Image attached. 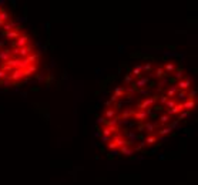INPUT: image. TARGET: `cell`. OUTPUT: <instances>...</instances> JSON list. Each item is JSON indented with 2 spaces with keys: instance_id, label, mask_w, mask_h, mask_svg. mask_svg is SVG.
Listing matches in <instances>:
<instances>
[{
  "instance_id": "1",
  "label": "cell",
  "mask_w": 198,
  "mask_h": 185,
  "mask_svg": "<svg viewBox=\"0 0 198 185\" xmlns=\"http://www.w3.org/2000/svg\"><path fill=\"white\" fill-rule=\"evenodd\" d=\"M12 54H13V56H19V57H21V58H26L27 56L33 54V46L27 44L26 47H21V49H13V50H12Z\"/></svg>"
},
{
  "instance_id": "2",
  "label": "cell",
  "mask_w": 198,
  "mask_h": 185,
  "mask_svg": "<svg viewBox=\"0 0 198 185\" xmlns=\"http://www.w3.org/2000/svg\"><path fill=\"white\" fill-rule=\"evenodd\" d=\"M150 116V111L147 110H137V111H134L132 113V118L135 120V121H138V122H144Z\"/></svg>"
},
{
  "instance_id": "3",
  "label": "cell",
  "mask_w": 198,
  "mask_h": 185,
  "mask_svg": "<svg viewBox=\"0 0 198 185\" xmlns=\"http://www.w3.org/2000/svg\"><path fill=\"white\" fill-rule=\"evenodd\" d=\"M29 36L27 34H20V37L17 39L16 41H13V47L14 49H21V47H26L29 44Z\"/></svg>"
},
{
  "instance_id": "4",
  "label": "cell",
  "mask_w": 198,
  "mask_h": 185,
  "mask_svg": "<svg viewBox=\"0 0 198 185\" xmlns=\"http://www.w3.org/2000/svg\"><path fill=\"white\" fill-rule=\"evenodd\" d=\"M157 98H158V96H152V97L146 98L141 104H138V110H146V108H148L150 105H152V104L157 101Z\"/></svg>"
},
{
  "instance_id": "5",
  "label": "cell",
  "mask_w": 198,
  "mask_h": 185,
  "mask_svg": "<svg viewBox=\"0 0 198 185\" xmlns=\"http://www.w3.org/2000/svg\"><path fill=\"white\" fill-rule=\"evenodd\" d=\"M158 127H160V124H158V122H151V121H147V122H144V124H143V128H144L147 133H150V135L152 134L155 130H158Z\"/></svg>"
},
{
  "instance_id": "6",
  "label": "cell",
  "mask_w": 198,
  "mask_h": 185,
  "mask_svg": "<svg viewBox=\"0 0 198 185\" xmlns=\"http://www.w3.org/2000/svg\"><path fill=\"white\" fill-rule=\"evenodd\" d=\"M147 84H150V78L148 77H141V78H138V80H135L132 85L135 87V88H146Z\"/></svg>"
},
{
  "instance_id": "7",
  "label": "cell",
  "mask_w": 198,
  "mask_h": 185,
  "mask_svg": "<svg viewBox=\"0 0 198 185\" xmlns=\"http://www.w3.org/2000/svg\"><path fill=\"white\" fill-rule=\"evenodd\" d=\"M184 111V107H182V102H177L171 110H168V113H167V116H177V114H180V113H182Z\"/></svg>"
},
{
  "instance_id": "8",
  "label": "cell",
  "mask_w": 198,
  "mask_h": 185,
  "mask_svg": "<svg viewBox=\"0 0 198 185\" xmlns=\"http://www.w3.org/2000/svg\"><path fill=\"white\" fill-rule=\"evenodd\" d=\"M10 77V80L13 81V83H16V81H20L24 76H23V70H13L12 71V74L9 76Z\"/></svg>"
},
{
  "instance_id": "9",
  "label": "cell",
  "mask_w": 198,
  "mask_h": 185,
  "mask_svg": "<svg viewBox=\"0 0 198 185\" xmlns=\"http://www.w3.org/2000/svg\"><path fill=\"white\" fill-rule=\"evenodd\" d=\"M37 68H39L37 64H30L27 68L23 70V76H24V77H30V76H33L34 73H37Z\"/></svg>"
},
{
  "instance_id": "10",
  "label": "cell",
  "mask_w": 198,
  "mask_h": 185,
  "mask_svg": "<svg viewBox=\"0 0 198 185\" xmlns=\"http://www.w3.org/2000/svg\"><path fill=\"white\" fill-rule=\"evenodd\" d=\"M39 56H40V53H37V54H30V56H27L26 58H23V61H24L27 66H30V64H37Z\"/></svg>"
},
{
  "instance_id": "11",
  "label": "cell",
  "mask_w": 198,
  "mask_h": 185,
  "mask_svg": "<svg viewBox=\"0 0 198 185\" xmlns=\"http://www.w3.org/2000/svg\"><path fill=\"white\" fill-rule=\"evenodd\" d=\"M13 57V54H12V50H7V49H4V50H0V61H3V63H6L7 60H10Z\"/></svg>"
},
{
  "instance_id": "12",
  "label": "cell",
  "mask_w": 198,
  "mask_h": 185,
  "mask_svg": "<svg viewBox=\"0 0 198 185\" xmlns=\"http://www.w3.org/2000/svg\"><path fill=\"white\" fill-rule=\"evenodd\" d=\"M177 87H178L181 91H185L187 88H190V87H191V80H190V78H181V80L178 81Z\"/></svg>"
},
{
  "instance_id": "13",
  "label": "cell",
  "mask_w": 198,
  "mask_h": 185,
  "mask_svg": "<svg viewBox=\"0 0 198 185\" xmlns=\"http://www.w3.org/2000/svg\"><path fill=\"white\" fill-rule=\"evenodd\" d=\"M126 94H127V88H126V87H117L116 90H114V96H116L118 100H120L121 97H124ZM127 97H130V96L127 94ZM130 98H131V97H130Z\"/></svg>"
},
{
  "instance_id": "14",
  "label": "cell",
  "mask_w": 198,
  "mask_h": 185,
  "mask_svg": "<svg viewBox=\"0 0 198 185\" xmlns=\"http://www.w3.org/2000/svg\"><path fill=\"white\" fill-rule=\"evenodd\" d=\"M16 21L14 20H9L7 23H4V26H3V30H4V33H7V32H12V30H14L16 29Z\"/></svg>"
},
{
  "instance_id": "15",
  "label": "cell",
  "mask_w": 198,
  "mask_h": 185,
  "mask_svg": "<svg viewBox=\"0 0 198 185\" xmlns=\"http://www.w3.org/2000/svg\"><path fill=\"white\" fill-rule=\"evenodd\" d=\"M3 34L7 37V39H12V40H17L19 37H20V32H17V30H12V32H7V33H4L3 32Z\"/></svg>"
},
{
  "instance_id": "16",
  "label": "cell",
  "mask_w": 198,
  "mask_h": 185,
  "mask_svg": "<svg viewBox=\"0 0 198 185\" xmlns=\"http://www.w3.org/2000/svg\"><path fill=\"white\" fill-rule=\"evenodd\" d=\"M10 20V16H9V13L6 12V10H3V9H0V23H7Z\"/></svg>"
},
{
  "instance_id": "17",
  "label": "cell",
  "mask_w": 198,
  "mask_h": 185,
  "mask_svg": "<svg viewBox=\"0 0 198 185\" xmlns=\"http://www.w3.org/2000/svg\"><path fill=\"white\" fill-rule=\"evenodd\" d=\"M120 151H121L123 155H131V154H134L135 148H134V147H128V145H126V147H121Z\"/></svg>"
},
{
  "instance_id": "18",
  "label": "cell",
  "mask_w": 198,
  "mask_h": 185,
  "mask_svg": "<svg viewBox=\"0 0 198 185\" xmlns=\"http://www.w3.org/2000/svg\"><path fill=\"white\" fill-rule=\"evenodd\" d=\"M141 68H143V66H140V64H137L135 67L132 68V73H131V76H132V77H134V78H135V77H138V78H141V71H143Z\"/></svg>"
},
{
  "instance_id": "19",
  "label": "cell",
  "mask_w": 198,
  "mask_h": 185,
  "mask_svg": "<svg viewBox=\"0 0 198 185\" xmlns=\"http://www.w3.org/2000/svg\"><path fill=\"white\" fill-rule=\"evenodd\" d=\"M143 141H144V144H146V145H152V144H155L158 140H157V137H155L154 134H151V135H148L146 140H143Z\"/></svg>"
},
{
  "instance_id": "20",
  "label": "cell",
  "mask_w": 198,
  "mask_h": 185,
  "mask_svg": "<svg viewBox=\"0 0 198 185\" xmlns=\"http://www.w3.org/2000/svg\"><path fill=\"white\" fill-rule=\"evenodd\" d=\"M177 91H178V87H177V85H172L171 88H168V90H167V93H165V97H167V98H170V97L175 96V94H177Z\"/></svg>"
},
{
  "instance_id": "21",
  "label": "cell",
  "mask_w": 198,
  "mask_h": 185,
  "mask_svg": "<svg viewBox=\"0 0 198 185\" xmlns=\"http://www.w3.org/2000/svg\"><path fill=\"white\" fill-rule=\"evenodd\" d=\"M117 116V111L114 108H107L106 110V118L107 120H113V118H116Z\"/></svg>"
},
{
  "instance_id": "22",
  "label": "cell",
  "mask_w": 198,
  "mask_h": 185,
  "mask_svg": "<svg viewBox=\"0 0 198 185\" xmlns=\"http://www.w3.org/2000/svg\"><path fill=\"white\" fill-rule=\"evenodd\" d=\"M182 107H184V110H194L195 108V100L192 101H185V102H182Z\"/></svg>"
},
{
  "instance_id": "23",
  "label": "cell",
  "mask_w": 198,
  "mask_h": 185,
  "mask_svg": "<svg viewBox=\"0 0 198 185\" xmlns=\"http://www.w3.org/2000/svg\"><path fill=\"white\" fill-rule=\"evenodd\" d=\"M132 113H134V111H132L131 108H127V110L121 114V118H123V120H128L130 117H132Z\"/></svg>"
},
{
  "instance_id": "24",
  "label": "cell",
  "mask_w": 198,
  "mask_h": 185,
  "mask_svg": "<svg viewBox=\"0 0 198 185\" xmlns=\"http://www.w3.org/2000/svg\"><path fill=\"white\" fill-rule=\"evenodd\" d=\"M171 131H172V128H171V127H164V128H160L157 133H158L160 135H167V134H170Z\"/></svg>"
},
{
  "instance_id": "25",
  "label": "cell",
  "mask_w": 198,
  "mask_h": 185,
  "mask_svg": "<svg viewBox=\"0 0 198 185\" xmlns=\"http://www.w3.org/2000/svg\"><path fill=\"white\" fill-rule=\"evenodd\" d=\"M155 77H157V78H164L165 77L164 70H163V68H157V70H155Z\"/></svg>"
},
{
  "instance_id": "26",
  "label": "cell",
  "mask_w": 198,
  "mask_h": 185,
  "mask_svg": "<svg viewBox=\"0 0 198 185\" xmlns=\"http://www.w3.org/2000/svg\"><path fill=\"white\" fill-rule=\"evenodd\" d=\"M168 121H170V116L164 114V116H161V117H160V122H158V124H160V125H164V124H167Z\"/></svg>"
},
{
  "instance_id": "27",
  "label": "cell",
  "mask_w": 198,
  "mask_h": 185,
  "mask_svg": "<svg viewBox=\"0 0 198 185\" xmlns=\"http://www.w3.org/2000/svg\"><path fill=\"white\" fill-rule=\"evenodd\" d=\"M175 104H177V101H175V100H171V98H168V100H167V102H165V105H167V108H168V110H171V108H172Z\"/></svg>"
},
{
  "instance_id": "28",
  "label": "cell",
  "mask_w": 198,
  "mask_h": 185,
  "mask_svg": "<svg viewBox=\"0 0 198 185\" xmlns=\"http://www.w3.org/2000/svg\"><path fill=\"white\" fill-rule=\"evenodd\" d=\"M1 84L4 87H10V85H13V81L10 80V77H6L4 80H1Z\"/></svg>"
},
{
  "instance_id": "29",
  "label": "cell",
  "mask_w": 198,
  "mask_h": 185,
  "mask_svg": "<svg viewBox=\"0 0 198 185\" xmlns=\"http://www.w3.org/2000/svg\"><path fill=\"white\" fill-rule=\"evenodd\" d=\"M174 70H175V64H174V63H167V64H165V71H170V73H171V71H174Z\"/></svg>"
},
{
  "instance_id": "30",
  "label": "cell",
  "mask_w": 198,
  "mask_h": 185,
  "mask_svg": "<svg viewBox=\"0 0 198 185\" xmlns=\"http://www.w3.org/2000/svg\"><path fill=\"white\" fill-rule=\"evenodd\" d=\"M175 96H177V98H178V100H184V98L187 97V93L180 90V91H177V94H175Z\"/></svg>"
},
{
  "instance_id": "31",
  "label": "cell",
  "mask_w": 198,
  "mask_h": 185,
  "mask_svg": "<svg viewBox=\"0 0 198 185\" xmlns=\"http://www.w3.org/2000/svg\"><path fill=\"white\" fill-rule=\"evenodd\" d=\"M132 78H134V77H132L131 74H127L126 78H124V83H126V84H132Z\"/></svg>"
},
{
  "instance_id": "32",
  "label": "cell",
  "mask_w": 198,
  "mask_h": 185,
  "mask_svg": "<svg viewBox=\"0 0 198 185\" xmlns=\"http://www.w3.org/2000/svg\"><path fill=\"white\" fill-rule=\"evenodd\" d=\"M182 73H184L182 67H178V68H177V74H175V77H177L178 80H181V78H182Z\"/></svg>"
},
{
  "instance_id": "33",
  "label": "cell",
  "mask_w": 198,
  "mask_h": 185,
  "mask_svg": "<svg viewBox=\"0 0 198 185\" xmlns=\"http://www.w3.org/2000/svg\"><path fill=\"white\" fill-rule=\"evenodd\" d=\"M143 71H147V73H150L151 70H152V66H151V63H147L146 66H143V68H141Z\"/></svg>"
},
{
  "instance_id": "34",
  "label": "cell",
  "mask_w": 198,
  "mask_h": 185,
  "mask_svg": "<svg viewBox=\"0 0 198 185\" xmlns=\"http://www.w3.org/2000/svg\"><path fill=\"white\" fill-rule=\"evenodd\" d=\"M195 94H197V91H195V90L190 91V94H188V100H190V101H192L194 98H195Z\"/></svg>"
},
{
  "instance_id": "35",
  "label": "cell",
  "mask_w": 198,
  "mask_h": 185,
  "mask_svg": "<svg viewBox=\"0 0 198 185\" xmlns=\"http://www.w3.org/2000/svg\"><path fill=\"white\" fill-rule=\"evenodd\" d=\"M107 147H108V150H116V148H117L116 142H114L113 140H111V142H108V144H107Z\"/></svg>"
},
{
  "instance_id": "36",
  "label": "cell",
  "mask_w": 198,
  "mask_h": 185,
  "mask_svg": "<svg viewBox=\"0 0 198 185\" xmlns=\"http://www.w3.org/2000/svg\"><path fill=\"white\" fill-rule=\"evenodd\" d=\"M152 110H154V111H163V110H164V107H163V105H154V107H152Z\"/></svg>"
},
{
  "instance_id": "37",
  "label": "cell",
  "mask_w": 198,
  "mask_h": 185,
  "mask_svg": "<svg viewBox=\"0 0 198 185\" xmlns=\"http://www.w3.org/2000/svg\"><path fill=\"white\" fill-rule=\"evenodd\" d=\"M6 77H9V74H6L4 71H1V70H0V81H1V80H4Z\"/></svg>"
},
{
  "instance_id": "38",
  "label": "cell",
  "mask_w": 198,
  "mask_h": 185,
  "mask_svg": "<svg viewBox=\"0 0 198 185\" xmlns=\"http://www.w3.org/2000/svg\"><path fill=\"white\" fill-rule=\"evenodd\" d=\"M111 140H113L111 137H104V135H101V141H103V142H107V141H111Z\"/></svg>"
},
{
  "instance_id": "39",
  "label": "cell",
  "mask_w": 198,
  "mask_h": 185,
  "mask_svg": "<svg viewBox=\"0 0 198 185\" xmlns=\"http://www.w3.org/2000/svg\"><path fill=\"white\" fill-rule=\"evenodd\" d=\"M187 116H188V111H185V113H182L181 116H180V117L177 118V121H181L182 118H185V117H187Z\"/></svg>"
},
{
  "instance_id": "40",
  "label": "cell",
  "mask_w": 198,
  "mask_h": 185,
  "mask_svg": "<svg viewBox=\"0 0 198 185\" xmlns=\"http://www.w3.org/2000/svg\"><path fill=\"white\" fill-rule=\"evenodd\" d=\"M140 94H143V96H148V90H146V88H141V90H140Z\"/></svg>"
},
{
  "instance_id": "41",
  "label": "cell",
  "mask_w": 198,
  "mask_h": 185,
  "mask_svg": "<svg viewBox=\"0 0 198 185\" xmlns=\"http://www.w3.org/2000/svg\"><path fill=\"white\" fill-rule=\"evenodd\" d=\"M128 134V138H131V140H137V135L134 134V133H127Z\"/></svg>"
},
{
  "instance_id": "42",
  "label": "cell",
  "mask_w": 198,
  "mask_h": 185,
  "mask_svg": "<svg viewBox=\"0 0 198 185\" xmlns=\"http://www.w3.org/2000/svg\"><path fill=\"white\" fill-rule=\"evenodd\" d=\"M160 98H161V102H163V104H165V102H167V100H168V98H167L165 96H161Z\"/></svg>"
}]
</instances>
